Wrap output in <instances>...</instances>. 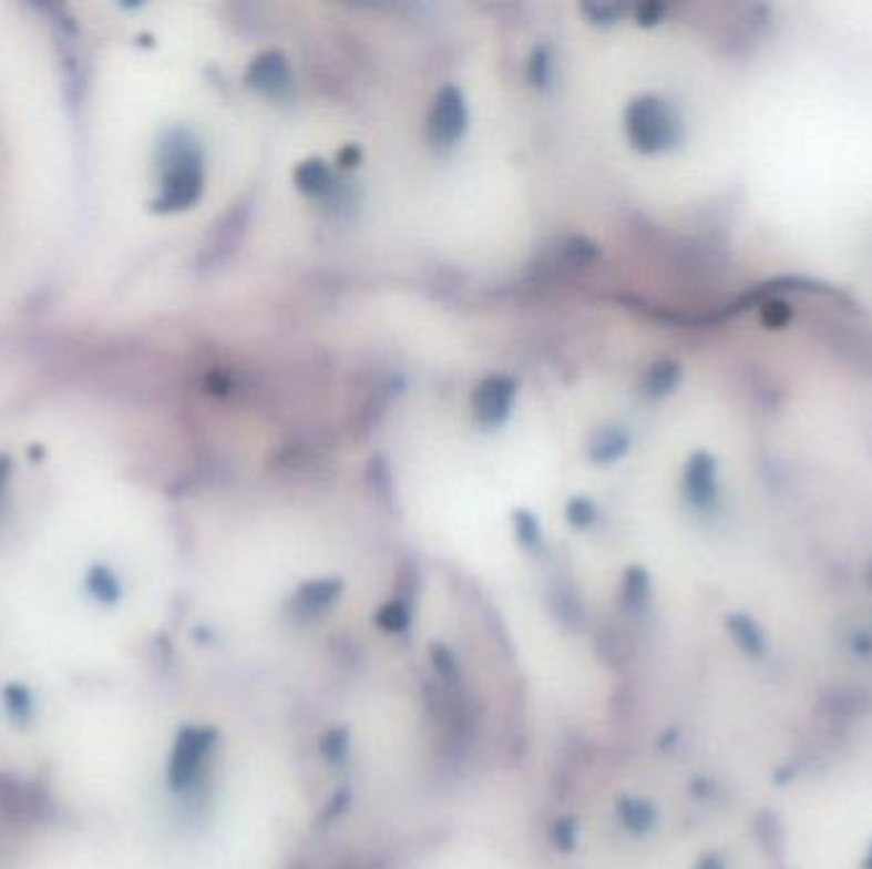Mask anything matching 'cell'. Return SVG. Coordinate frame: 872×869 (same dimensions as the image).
I'll use <instances>...</instances> for the list:
<instances>
[{"label": "cell", "instance_id": "obj_6", "mask_svg": "<svg viewBox=\"0 0 872 869\" xmlns=\"http://www.w3.org/2000/svg\"><path fill=\"white\" fill-rule=\"evenodd\" d=\"M340 592H342L340 579H317V582H307L291 596L289 602L291 615L299 622L317 620L332 607Z\"/></svg>", "mask_w": 872, "mask_h": 869}, {"label": "cell", "instance_id": "obj_1", "mask_svg": "<svg viewBox=\"0 0 872 869\" xmlns=\"http://www.w3.org/2000/svg\"><path fill=\"white\" fill-rule=\"evenodd\" d=\"M161 212H179L202 197L205 190V166H202V151L189 133L176 131L164 143L161 156Z\"/></svg>", "mask_w": 872, "mask_h": 869}, {"label": "cell", "instance_id": "obj_10", "mask_svg": "<svg viewBox=\"0 0 872 869\" xmlns=\"http://www.w3.org/2000/svg\"><path fill=\"white\" fill-rule=\"evenodd\" d=\"M378 625L391 633H401L411 625V607L403 600H391L378 612Z\"/></svg>", "mask_w": 872, "mask_h": 869}, {"label": "cell", "instance_id": "obj_4", "mask_svg": "<svg viewBox=\"0 0 872 869\" xmlns=\"http://www.w3.org/2000/svg\"><path fill=\"white\" fill-rule=\"evenodd\" d=\"M519 386L507 375H490L472 393V416L482 429H495L513 411Z\"/></svg>", "mask_w": 872, "mask_h": 869}, {"label": "cell", "instance_id": "obj_11", "mask_svg": "<svg viewBox=\"0 0 872 869\" xmlns=\"http://www.w3.org/2000/svg\"><path fill=\"white\" fill-rule=\"evenodd\" d=\"M730 630H732L735 641H738L748 653H760V651H763V637H760V633H758L756 625H752L750 620L732 617L730 620Z\"/></svg>", "mask_w": 872, "mask_h": 869}, {"label": "cell", "instance_id": "obj_20", "mask_svg": "<svg viewBox=\"0 0 872 869\" xmlns=\"http://www.w3.org/2000/svg\"><path fill=\"white\" fill-rule=\"evenodd\" d=\"M865 867H868V869H872V847H870V855H868V862H865Z\"/></svg>", "mask_w": 872, "mask_h": 869}, {"label": "cell", "instance_id": "obj_8", "mask_svg": "<svg viewBox=\"0 0 872 869\" xmlns=\"http://www.w3.org/2000/svg\"><path fill=\"white\" fill-rule=\"evenodd\" d=\"M628 451V437L620 429H599L589 444V459L595 464H613Z\"/></svg>", "mask_w": 872, "mask_h": 869}, {"label": "cell", "instance_id": "obj_17", "mask_svg": "<svg viewBox=\"0 0 872 869\" xmlns=\"http://www.w3.org/2000/svg\"><path fill=\"white\" fill-rule=\"evenodd\" d=\"M556 841L564 849H572V845H574V826L566 824V821L556 824Z\"/></svg>", "mask_w": 872, "mask_h": 869}, {"label": "cell", "instance_id": "obj_14", "mask_svg": "<svg viewBox=\"0 0 872 869\" xmlns=\"http://www.w3.org/2000/svg\"><path fill=\"white\" fill-rule=\"evenodd\" d=\"M623 592H625V602L628 604H640L643 600H646L648 582H646V574H643V569H630L628 576H625Z\"/></svg>", "mask_w": 872, "mask_h": 869}, {"label": "cell", "instance_id": "obj_18", "mask_svg": "<svg viewBox=\"0 0 872 869\" xmlns=\"http://www.w3.org/2000/svg\"><path fill=\"white\" fill-rule=\"evenodd\" d=\"M358 159H360V149H355V146L342 149L340 156H337V161H340V166H352Z\"/></svg>", "mask_w": 872, "mask_h": 869}, {"label": "cell", "instance_id": "obj_15", "mask_svg": "<svg viewBox=\"0 0 872 869\" xmlns=\"http://www.w3.org/2000/svg\"><path fill=\"white\" fill-rule=\"evenodd\" d=\"M529 76L533 84H546L552 80V57H548V51L544 47L533 51L529 62Z\"/></svg>", "mask_w": 872, "mask_h": 869}, {"label": "cell", "instance_id": "obj_7", "mask_svg": "<svg viewBox=\"0 0 872 869\" xmlns=\"http://www.w3.org/2000/svg\"><path fill=\"white\" fill-rule=\"evenodd\" d=\"M296 190L309 194V197H321L332 190V172L321 159H307L304 164L296 166L294 172Z\"/></svg>", "mask_w": 872, "mask_h": 869}, {"label": "cell", "instance_id": "obj_5", "mask_svg": "<svg viewBox=\"0 0 872 869\" xmlns=\"http://www.w3.org/2000/svg\"><path fill=\"white\" fill-rule=\"evenodd\" d=\"M291 67L281 51H264L245 70V84L266 98H284L291 90Z\"/></svg>", "mask_w": 872, "mask_h": 869}, {"label": "cell", "instance_id": "obj_2", "mask_svg": "<svg viewBox=\"0 0 872 869\" xmlns=\"http://www.w3.org/2000/svg\"><path fill=\"white\" fill-rule=\"evenodd\" d=\"M468 123H470V113L462 90L456 88V84H444V88L437 92L434 105H431V113H429L427 135L431 146L437 149L454 146V143L464 135V131H468Z\"/></svg>", "mask_w": 872, "mask_h": 869}, {"label": "cell", "instance_id": "obj_16", "mask_svg": "<svg viewBox=\"0 0 872 869\" xmlns=\"http://www.w3.org/2000/svg\"><path fill=\"white\" fill-rule=\"evenodd\" d=\"M584 11L589 13V19L597 23V19H605L603 23H609L615 19V8H609V6H584Z\"/></svg>", "mask_w": 872, "mask_h": 869}, {"label": "cell", "instance_id": "obj_12", "mask_svg": "<svg viewBox=\"0 0 872 869\" xmlns=\"http://www.w3.org/2000/svg\"><path fill=\"white\" fill-rule=\"evenodd\" d=\"M513 521H515V535H519L523 546L531 549L536 546V543H541V525L529 510H519V513L513 515Z\"/></svg>", "mask_w": 872, "mask_h": 869}, {"label": "cell", "instance_id": "obj_19", "mask_svg": "<svg viewBox=\"0 0 872 869\" xmlns=\"http://www.w3.org/2000/svg\"><path fill=\"white\" fill-rule=\"evenodd\" d=\"M699 869H725V867H722V862H717L715 857H709L707 862H701V865H699Z\"/></svg>", "mask_w": 872, "mask_h": 869}, {"label": "cell", "instance_id": "obj_9", "mask_svg": "<svg viewBox=\"0 0 872 869\" xmlns=\"http://www.w3.org/2000/svg\"><path fill=\"white\" fill-rule=\"evenodd\" d=\"M617 816H620L623 824L633 831H646L648 826L656 821L654 806L643 804V800H623V804L617 806Z\"/></svg>", "mask_w": 872, "mask_h": 869}, {"label": "cell", "instance_id": "obj_13", "mask_svg": "<svg viewBox=\"0 0 872 869\" xmlns=\"http://www.w3.org/2000/svg\"><path fill=\"white\" fill-rule=\"evenodd\" d=\"M597 518V508L592 505L587 498H574L570 505H566V521L574 528H589Z\"/></svg>", "mask_w": 872, "mask_h": 869}, {"label": "cell", "instance_id": "obj_3", "mask_svg": "<svg viewBox=\"0 0 872 869\" xmlns=\"http://www.w3.org/2000/svg\"><path fill=\"white\" fill-rule=\"evenodd\" d=\"M625 131H628L630 143L643 153H654L668 141L671 123L661 105V100L643 95L630 102L625 110Z\"/></svg>", "mask_w": 872, "mask_h": 869}]
</instances>
